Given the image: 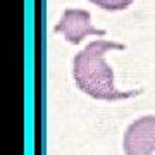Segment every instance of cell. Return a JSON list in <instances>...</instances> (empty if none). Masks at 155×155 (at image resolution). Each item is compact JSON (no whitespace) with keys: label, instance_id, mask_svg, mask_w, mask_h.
I'll return each instance as SVG.
<instances>
[{"label":"cell","instance_id":"obj_4","mask_svg":"<svg viewBox=\"0 0 155 155\" xmlns=\"http://www.w3.org/2000/svg\"><path fill=\"white\" fill-rule=\"evenodd\" d=\"M88 2L95 4L97 7L104 9V11L116 12V11H124V9H127L134 0H88Z\"/></svg>","mask_w":155,"mask_h":155},{"label":"cell","instance_id":"obj_3","mask_svg":"<svg viewBox=\"0 0 155 155\" xmlns=\"http://www.w3.org/2000/svg\"><path fill=\"white\" fill-rule=\"evenodd\" d=\"M55 33L64 35L66 41L72 45L81 43L86 36L95 35V36H104V29H97L90 21V12L81 11V9H67L64 11L61 21L54 28Z\"/></svg>","mask_w":155,"mask_h":155},{"label":"cell","instance_id":"obj_2","mask_svg":"<svg viewBox=\"0 0 155 155\" xmlns=\"http://www.w3.org/2000/svg\"><path fill=\"white\" fill-rule=\"evenodd\" d=\"M122 148L126 155H152L155 152V116H145L127 126Z\"/></svg>","mask_w":155,"mask_h":155},{"label":"cell","instance_id":"obj_1","mask_svg":"<svg viewBox=\"0 0 155 155\" xmlns=\"http://www.w3.org/2000/svg\"><path fill=\"white\" fill-rule=\"evenodd\" d=\"M126 47L109 40H93L78 52L72 61V76L76 86L83 93L97 100H124L140 95V91H119L114 86V72L105 62V54L110 50H124Z\"/></svg>","mask_w":155,"mask_h":155}]
</instances>
